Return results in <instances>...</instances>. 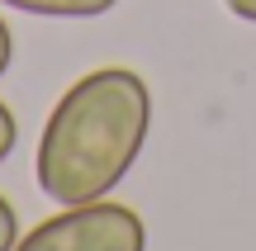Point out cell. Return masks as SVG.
<instances>
[{
  "instance_id": "obj_1",
  "label": "cell",
  "mask_w": 256,
  "mask_h": 251,
  "mask_svg": "<svg viewBox=\"0 0 256 251\" xmlns=\"http://www.w3.org/2000/svg\"><path fill=\"white\" fill-rule=\"evenodd\" d=\"M152 133V90L128 66L86 71L52 104L38 138L34 176L57 209L110 199L138 166Z\"/></svg>"
},
{
  "instance_id": "obj_2",
  "label": "cell",
  "mask_w": 256,
  "mask_h": 251,
  "mask_svg": "<svg viewBox=\"0 0 256 251\" xmlns=\"http://www.w3.org/2000/svg\"><path fill=\"white\" fill-rule=\"evenodd\" d=\"M14 251H147V228L128 204H66L14 242Z\"/></svg>"
},
{
  "instance_id": "obj_3",
  "label": "cell",
  "mask_w": 256,
  "mask_h": 251,
  "mask_svg": "<svg viewBox=\"0 0 256 251\" xmlns=\"http://www.w3.org/2000/svg\"><path fill=\"white\" fill-rule=\"evenodd\" d=\"M0 5L19 9V14H38V19H100L119 0H0Z\"/></svg>"
},
{
  "instance_id": "obj_4",
  "label": "cell",
  "mask_w": 256,
  "mask_h": 251,
  "mask_svg": "<svg viewBox=\"0 0 256 251\" xmlns=\"http://www.w3.org/2000/svg\"><path fill=\"white\" fill-rule=\"evenodd\" d=\"M14 147H19V119H14V109L0 100V161H5Z\"/></svg>"
},
{
  "instance_id": "obj_5",
  "label": "cell",
  "mask_w": 256,
  "mask_h": 251,
  "mask_svg": "<svg viewBox=\"0 0 256 251\" xmlns=\"http://www.w3.org/2000/svg\"><path fill=\"white\" fill-rule=\"evenodd\" d=\"M14 242H19V214H14V204L0 195V251H14Z\"/></svg>"
},
{
  "instance_id": "obj_6",
  "label": "cell",
  "mask_w": 256,
  "mask_h": 251,
  "mask_svg": "<svg viewBox=\"0 0 256 251\" xmlns=\"http://www.w3.org/2000/svg\"><path fill=\"white\" fill-rule=\"evenodd\" d=\"M10 62H14V33H10V24L0 19V76L10 71Z\"/></svg>"
},
{
  "instance_id": "obj_7",
  "label": "cell",
  "mask_w": 256,
  "mask_h": 251,
  "mask_svg": "<svg viewBox=\"0 0 256 251\" xmlns=\"http://www.w3.org/2000/svg\"><path fill=\"white\" fill-rule=\"evenodd\" d=\"M223 5L232 9V19H247V24H256V0H223Z\"/></svg>"
}]
</instances>
